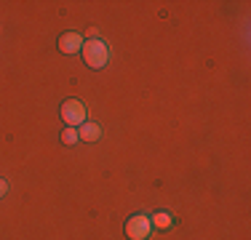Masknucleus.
<instances>
[{"label":"nucleus","instance_id":"obj_7","mask_svg":"<svg viewBox=\"0 0 251 240\" xmlns=\"http://www.w3.org/2000/svg\"><path fill=\"white\" fill-rule=\"evenodd\" d=\"M62 142H64V144H75V142H80V134H77V128H70V125H67V128L62 131Z\"/></svg>","mask_w":251,"mask_h":240},{"label":"nucleus","instance_id":"obj_2","mask_svg":"<svg viewBox=\"0 0 251 240\" xmlns=\"http://www.w3.org/2000/svg\"><path fill=\"white\" fill-rule=\"evenodd\" d=\"M62 120H64V125H70V128H80V125L88 120L86 104L77 101V99H67L62 104Z\"/></svg>","mask_w":251,"mask_h":240},{"label":"nucleus","instance_id":"obj_8","mask_svg":"<svg viewBox=\"0 0 251 240\" xmlns=\"http://www.w3.org/2000/svg\"><path fill=\"white\" fill-rule=\"evenodd\" d=\"M5 192H8V182H5V179H0V197H3Z\"/></svg>","mask_w":251,"mask_h":240},{"label":"nucleus","instance_id":"obj_3","mask_svg":"<svg viewBox=\"0 0 251 240\" xmlns=\"http://www.w3.org/2000/svg\"><path fill=\"white\" fill-rule=\"evenodd\" d=\"M150 232H152V221L145 214H136L126 221V235H128V240H147Z\"/></svg>","mask_w":251,"mask_h":240},{"label":"nucleus","instance_id":"obj_5","mask_svg":"<svg viewBox=\"0 0 251 240\" xmlns=\"http://www.w3.org/2000/svg\"><path fill=\"white\" fill-rule=\"evenodd\" d=\"M77 134H80V139H83V142H97L99 136H101V128H99L97 123H88V120H86V123H83L80 128H77Z\"/></svg>","mask_w":251,"mask_h":240},{"label":"nucleus","instance_id":"obj_6","mask_svg":"<svg viewBox=\"0 0 251 240\" xmlns=\"http://www.w3.org/2000/svg\"><path fill=\"white\" fill-rule=\"evenodd\" d=\"M150 221H152V227H158V230H169V227L174 224V216H171L169 211H158V214L150 216Z\"/></svg>","mask_w":251,"mask_h":240},{"label":"nucleus","instance_id":"obj_1","mask_svg":"<svg viewBox=\"0 0 251 240\" xmlns=\"http://www.w3.org/2000/svg\"><path fill=\"white\" fill-rule=\"evenodd\" d=\"M80 53H83V59H86V64L91 70H101V67H107V62H110V46L104 43V40H99V38H88L86 40V46L80 48Z\"/></svg>","mask_w":251,"mask_h":240},{"label":"nucleus","instance_id":"obj_4","mask_svg":"<svg viewBox=\"0 0 251 240\" xmlns=\"http://www.w3.org/2000/svg\"><path fill=\"white\" fill-rule=\"evenodd\" d=\"M80 48H83V35L64 32L62 38H59V51H62V53H77Z\"/></svg>","mask_w":251,"mask_h":240}]
</instances>
